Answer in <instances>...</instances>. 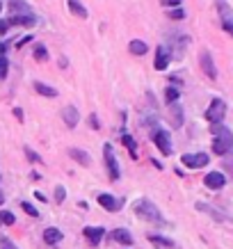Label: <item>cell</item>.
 Masks as SVG:
<instances>
[{"instance_id":"obj_1","label":"cell","mask_w":233,"mask_h":249,"mask_svg":"<svg viewBox=\"0 0 233 249\" xmlns=\"http://www.w3.org/2000/svg\"><path fill=\"white\" fill-rule=\"evenodd\" d=\"M213 133H215V142H213V151L217 156H226L229 151H233V133L224 126L215 124L213 126Z\"/></svg>"},{"instance_id":"obj_2","label":"cell","mask_w":233,"mask_h":249,"mask_svg":"<svg viewBox=\"0 0 233 249\" xmlns=\"http://www.w3.org/2000/svg\"><path fill=\"white\" fill-rule=\"evenodd\" d=\"M135 213L140 215V217L153 222V224H160V222H162V215H160L158 206H153L151 201H146V199H140V201H137V204H135Z\"/></svg>"},{"instance_id":"obj_3","label":"cell","mask_w":233,"mask_h":249,"mask_svg":"<svg viewBox=\"0 0 233 249\" xmlns=\"http://www.w3.org/2000/svg\"><path fill=\"white\" fill-rule=\"evenodd\" d=\"M224 114H226V103L222 98H213L208 110H206V119L215 126V124H219V121L224 119Z\"/></svg>"},{"instance_id":"obj_4","label":"cell","mask_w":233,"mask_h":249,"mask_svg":"<svg viewBox=\"0 0 233 249\" xmlns=\"http://www.w3.org/2000/svg\"><path fill=\"white\" fill-rule=\"evenodd\" d=\"M217 12L219 18H222V28L233 37V7L226 0H217Z\"/></svg>"},{"instance_id":"obj_5","label":"cell","mask_w":233,"mask_h":249,"mask_svg":"<svg viewBox=\"0 0 233 249\" xmlns=\"http://www.w3.org/2000/svg\"><path fill=\"white\" fill-rule=\"evenodd\" d=\"M103 158H106V167H108V174H110V178L112 181H119V162H117V158H114V151H112V146L110 144H106L103 146Z\"/></svg>"},{"instance_id":"obj_6","label":"cell","mask_w":233,"mask_h":249,"mask_svg":"<svg viewBox=\"0 0 233 249\" xmlns=\"http://www.w3.org/2000/svg\"><path fill=\"white\" fill-rule=\"evenodd\" d=\"M153 142H156V146H158L165 156H172V137H169L167 130H160V128L153 130Z\"/></svg>"},{"instance_id":"obj_7","label":"cell","mask_w":233,"mask_h":249,"mask_svg":"<svg viewBox=\"0 0 233 249\" xmlns=\"http://www.w3.org/2000/svg\"><path fill=\"white\" fill-rule=\"evenodd\" d=\"M180 162L188 167V169H199V167L208 165V153H185Z\"/></svg>"},{"instance_id":"obj_8","label":"cell","mask_w":233,"mask_h":249,"mask_svg":"<svg viewBox=\"0 0 233 249\" xmlns=\"http://www.w3.org/2000/svg\"><path fill=\"white\" fill-rule=\"evenodd\" d=\"M199 62H201V69H203V73L211 78V80H215L217 78V69H215V62H213L211 53L208 51H203L201 57H199Z\"/></svg>"},{"instance_id":"obj_9","label":"cell","mask_w":233,"mask_h":249,"mask_svg":"<svg viewBox=\"0 0 233 249\" xmlns=\"http://www.w3.org/2000/svg\"><path fill=\"white\" fill-rule=\"evenodd\" d=\"M203 183H206V188H211V190H219V188H224L226 176H224L222 172H211V174H206V178H203Z\"/></svg>"},{"instance_id":"obj_10","label":"cell","mask_w":233,"mask_h":249,"mask_svg":"<svg viewBox=\"0 0 233 249\" xmlns=\"http://www.w3.org/2000/svg\"><path fill=\"white\" fill-rule=\"evenodd\" d=\"M9 21V28H14V25H25V28H35L37 25V18L35 16H25V14H14L12 18H7Z\"/></svg>"},{"instance_id":"obj_11","label":"cell","mask_w":233,"mask_h":249,"mask_svg":"<svg viewBox=\"0 0 233 249\" xmlns=\"http://www.w3.org/2000/svg\"><path fill=\"white\" fill-rule=\"evenodd\" d=\"M83 233H85V238L90 240L91 247H96V245H101V240H103L106 231H103V229H98V227H87Z\"/></svg>"},{"instance_id":"obj_12","label":"cell","mask_w":233,"mask_h":249,"mask_svg":"<svg viewBox=\"0 0 233 249\" xmlns=\"http://www.w3.org/2000/svg\"><path fill=\"white\" fill-rule=\"evenodd\" d=\"M62 119H64V124H67L69 128H75L78 121H80V117H78V110H75L73 106H67L62 110Z\"/></svg>"},{"instance_id":"obj_13","label":"cell","mask_w":233,"mask_h":249,"mask_svg":"<svg viewBox=\"0 0 233 249\" xmlns=\"http://www.w3.org/2000/svg\"><path fill=\"white\" fill-rule=\"evenodd\" d=\"M98 204L103 206L106 211H110V213H117L121 208V201L119 199H114L112 195H98Z\"/></svg>"},{"instance_id":"obj_14","label":"cell","mask_w":233,"mask_h":249,"mask_svg":"<svg viewBox=\"0 0 233 249\" xmlns=\"http://www.w3.org/2000/svg\"><path fill=\"white\" fill-rule=\"evenodd\" d=\"M153 67L158 69V71H165L169 67V51L158 46V51H156V62H153Z\"/></svg>"},{"instance_id":"obj_15","label":"cell","mask_w":233,"mask_h":249,"mask_svg":"<svg viewBox=\"0 0 233 249\" xmlns=\"http://www.w3.org/2000/svg\"><path fill=\"white\" fill-rule=\"evenodd\" d=\"M110 240H114V242H119V245H133V235L128 233L126 229H114L112 233H110Z\"/></svg>"},{"instance_id":"obj_16","label":"cell","mask_w":233,"mask_h":249,"mask_svg":"<svg viewBox=\"0 0 233 249\" xmlns=\"http://www.w3.org/2000/svg\"><path fill=\"white\" fill-rule=\"evenodd\" d=\"M69 12L73 16H78V18H87V9H85V5L80 2V0H69Z\"/></svg>"},{"instance_id":"obj_17","label":"cell","mask_w":233,"mask_h":249,"mask_svg":"<svg viewBox=\"0 0 233 249\" xmlns=\"http://www.w3.org/2000/svg\"><path fill=\"white\" fill-rule=\"evenodd\" d=\"M62 231L60 229H46L44 231V242H48V245H57V242H62Z\"/></svg>"},{"instance_id":"obj_18","label":"cell","mask_w":233,"mask_h":249,"mask_svg":"<svg viewBox=\"0 0 233 249\" xmlns=\"http://www.w3.org/2000/svg\"><path fill=\"white\" fill-rule=\"evenodd\" d=\"M69 156L75 160V162H80V165H90L91 162V158H90V153H85L83 149H69Z\"/></svg>"},{"instance_id":"obj_19","label":"cell","mask_w":233,"mask_h":249,"mask_svg":"<svg viewBox=\"0 0 233 249\" xmlns=\"http://www.w3.org/2000/svg\"><path fill=\"white\" fill-rule=\"evenodd\" d=\"M128 51L133 55H144L149 51V46H146V41H142V39H133V41L128 44Z\"/></svg>"},{"instance_id":"obj_20","label":"cell","mask_w":233,"mask_h":249,"mask_svg":"<svg viewBox=\"0 0 233 249\" xmlns=\"http://www.w3.org/2000/svg\"><path fill=\"white\" fill-rule=\"evenodd\" d=\"M35 91L41 94V96H46V98L57 96V89H53V87H48V85H44V83H35Z\"/></svg>"},{"instance_id":"obj_21","label":"cell","mask_w":233,"mask_h":249,"mask_svg":"<svg viewBox=\"0 0 233 249\" xmlns=\"http://www.w3.org/2000/svg\"><path fill=\"white\" fill-rule=\"evenodd\" d=\"M169 119H172V124L176 126V128L183 126V107L172 106V110H169Z\"/></svg>"},{"instance_id":"obj_22","label":"cell","mask_w":233,"mask_h":249,"mask_svg":"<svg viewBox=\"0 0 233 249\" xmlns=\"http://www.w3.org/2000/svg\"><path fill=\"white\" fill-rule=\"evenodd\" d=\"M121 142H124V146H128L130 158H137V144H135V140H133L130 135H124V137H121Z\"/></svg>"},{"instance_id":"obj_23","label":"cell","mask_w":233,"mask_h":249,"mask_svg":"<svg viewBox=\"0 0 233 249\" xmlns=\"http://www.w3.org/2000/svg\"><path fill=\"white\" fill-rule=\"evenodd\" d=\"M35 60H39V62H46V60H48V51H46L44 44H37V46H35Z\"/></svg>"},{"instance_id":"obj_24","label":"cell","mask_w":233,"mask_h":249,"mask_svg":"<svg viewBox=\"0 0 233 249\" xmlns=\"http://www.w3.org/2000/svg\"><path fill=\"white\" fill-rule=\"evenodd\" d=\"M0 224H5V227H12L16 224V217L12 215L9 211H0Z\"/></svg>"},{"instance_id":"obj_25","label":"cell","mask_w":233,"mask_h":249,"mask_svg":"<svg viewBox=\"0 0 233 249\" xmlns=\"http://www.w3.org/2000/svg\"><path fill=\"white\" fill-rule=\"evenodd\" d=\"M12 9H14V14L16 12H23L25 16H30V9H28V5L23 0H12Z\"/></svg>"},{"instance_id":"obj_26","label":"cell","mask_w":233,"mask_h":249,"mask_svg":"<svg viewBox=\"0 0 233 249\" xmlns=\"http://www.w3.org/2000/svg\"><path fill=\"white\" fill-rule=\"evenodd\" d=\"M165 98H167V103H169V106H174V103H176V98H179V89H176V87H167Z\"/></svg>"},{"instance_id":"obj_27","label":"cell","mask_w":233,"mask_h":249,"mask_svg":"<svg viewBox=\"0 0 233 249\" xmlns=\"http://www.w3.org/2000/svg\"><path fill=\"white\" fill-rule=\"evenodd\" d=\"M21 208H23L25 213H28L30 217H39V211H37V208H35L32 204H28V201H21Z\"/></svg>"},{"instance_id":"obj_28","label":"cell","mask_w":233,"mask_h":249,"mask_svg":"<svg viewBox=\"0 0 233 249\" xmlns=\"http://www.w3.org/2000/svg\"><path fill=\"white\" fill-rule=\"evenodd\" d=\"M23 151H25V156H28V160H30V162H41V156H39V153H35V151H32L30 146H25Z\"/></svg>"},{"instance_id":"obj_29","label":"cell","mask_w":233,"mask_h":249,"mask_svg":"<svg viewBox=\"0 0 233 249\" xmlns=\"http://www.w3.org/2000/svg\"><path fill=\"white\" fill-rule=\"evenodd\" d=\"M151 242H156V245H162V247H174L172 240H167V238H158V235H151Z\"/></svg>"},{"instance_id":"obj_30","label":"cell","mask_w":233,"mask_h":249,"mask_svg":"<svg viewBox=\"0 0 233 249\" xmlns=\"http://www.w3.org/2000/svg\"><path fill=\"white\" fill-rule=\"evenodd\" d=\"M169 18H174V21H179V18H185V12L183 9H169Z\"/></svg>"},{"instance_id":"obj_31","label":"cell","mask_w":233,"mask_h":249,"mask_svg":"<svg viewBox=\"0 0 233 249\" xmlns=\"http://www.w3.org/2000/svg\"><path fill=\"white\" fill-rule=\"evenodd\" d=\"M5 78H7V60L0 57V80H5Z\"/></svg>"},{"instance_id":"obj_32","label":"cell","mask_w":233,"mask_h":249,"mask_svg":"<svg viewBox=\"0 0 233 249\" xmlns=\"http://www.w3.org/2000/svg\"><path fill=\"white\" fill-rule=\"evenodd\" d=\"M160 5H165V7H174V9H176V7L180 5V0H160Z\"/></svg>"},{"instance_id":"obj_33","label":"cell","mask_w":233,"mask_h":249,"mask_svg":"<svg viewBox=\"0 0 233 249\" xmlns=\"http://www.w3.org/2000/svg\"><path fill=\"white\" fill-rule=\"evenodd\" d=\"M64 195H67V192H64V188H62V185H60V188H57V190H55V199H57L60 204H62V201H64Z\"/></svg>"},{"instance_id":"obj_34","label":"cell","mask_w":233,"mask_h":249,"mask_svg":"<svg viewBox=\"0 0 233 249\" xmlns=\"http://www.w3.org/2000/svg\"><path fill=\"white\" fill-rule=\"evenodd\" d=\"M0 249H16V247L7 240V238H0Z\"/></svg>"},{"instance_id":"obj_35","label":"cell","mask_w":233,"mask_h":249,"mask_svg":"<svg viewBox=\"0 0 233 249\" xmlns=\"http://www.w3.org/2000/svg\"><path fill=\"white\" fill-rule=\"evenodd\" d=\"M90 126L94 130H98V126H101V124H98V117H96V114H90Z\"/></svg>"},{"instance_id":"obj_36","label":"cell","mask_w":233,"mask_h":249,"mask_svg":"<svg viewBox=\"0 0 233 249\" xmlns=\"http://www.w3.org/2000/svg\"><path fill=\"white\" fill-rule=\"evenodd\" d=\"M9 30V21H0V35H5Z\"/></svg>"},{"instance_id":"obj_37","label":"cell","mask_w":233,"mask_h":249,"mask_svg":"<svg viewBox=\"0 0 233 249\" xmlns=\"http://www.w3.org/2000/svg\"><path fill=\"white\" fill-rule=\"evenodd\" d=\"M28 41H32L30 37H23V39H18V41H16V48H23V46L28 44Z\"/></svg>"},{"instance_id":"obj_38","label":"cell","mask_w":233,"mask_h":249,"mask_svg":"<svg viewBox=\"0 0 233 249\" xmlns=\"http://www.w3.org/2000/svg\"><path fill=\"white\" fill-rule=\"evenodd\" d=\"M224 169H229V172L233 174V158H226L224 160Z\"/></svg>"},{"instance_id":"obj_39","label":"cell","mask_w":233,"mask_h":249,"mask_svg":"<svg viewBox=\"0 0 233 249\" xmlns=\"http://www.w3.org/2000/svg\"><path fill=\"white\" fill-rule=\"evenodd\" d=\"M14 114H16V119L18 121H23V110L21 107H14Z\"/></svg>"},{"instance_id":"obj_40","label":"cell","mask_w":233,"mask_h":249,"mask_svg":"<svg viewBox=\"0 0 233 249\" xmlns=\"http://www.w3.org/2000/svg\"><path fill=\"white\" fill-rule=\"evenodd\" d=\"M5 51H7V44H2V41H0V57H5Z\"/></svg>"},{"instance_id":"obj_41","label":"cell","mask_w":233,"mask_h":249,"mask_svg":"<svg viewBox=\"0 0 233 249\" xmlns=\"http://www.w3.org/2000/svg\"><path fill=\"white\" fill-rule=\"evenodd\" d=\"M2 201H5V195H2V192H0V204H2Z\"/></svg>"},{"instance_id":"obj_42","label":"cell","mask_w":233,"mask_h":249,"mask_svg":"<svg viewBox=\"0 0 233 249\" xmlns=\"http://www.w3.org/2000/svg\"><path fill=\"white\" fill-rule=\"evenodd\" d=\"M0 12H2V2H0Z\"/></svg>"}]
</instances>
